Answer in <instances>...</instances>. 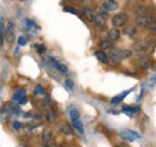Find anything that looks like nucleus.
<instances>
[{
	"label": "nucleus",
	"mask_w": 156,
	"mask_h": 147,
	"mask_svg": "<svg viewBox=\"0 0 156 147\" xmlns=\"http://www.w3.org/2000/svg\"><path fill=\"white\" fill-rule=\"evenodd\" d=\"M47 120L49 121V122H52L53 120H54V114H53V111L49 110L47 112Z\"/></svg>",
	"instance_id": "29"
},
{
	"label": "nucleus",
	"mask_w": 156,
	"mask_h": 147,
	"mask_svg": "<svg viewBox=\"0 0 156 147\" xmlns=\"http://www.w3.org/2000/svg\"><path fill=\"white\" fill-rule=\"evenodd\" d=\"M120 136L124 139V140H126V141H135L136 139H139L140 138V135L136 133V132H133V130H130V129H125V130H122V132H120Z\"/></svg>",
	"instance_id": "5"
},
{
	"label": "nucleus",
	"mask_w": 156,
	"mask_h": 147,
	"mask_svg": "<svg viewBox=\"0 0 156 147\" xmlns=\"http://www.w3.org/2000/svg\"><path fill=\"white\" fill-rule=\"evenodd\" d=\"M131 56H132V50H130V49L120 50V57H121V60H124V59H129V57H131Z\"/></svg>",
	"instance_id": "20"
},
{
	"label": "nucleus",
	"mask_w": 156,
	"mask_h": 147,
	"mask_svg": "<svg viewBox=\"0 0 156 147\" xmlns=\"http://www.w3.org/2000/svg\"><path fill=\"white\" fill-rule=\"evenodd\" d=\"M95 56L98 57V60L101 62V63H105V65H111V62H109V56L107 55L103 50H96L95 53Z\"/></svg>",
	"instance_id": "10"
},
{
	"label": "nucleus",
	"mask_w": 156,
	"mask_h": 147,
	"mask_svg": "<svg viewBox=\"0 0 156 147\" xmlns=\"http://www.w3.org/2000/svg\"><path fill=\"white\" fill-rule=\"evenodd\" d=\"M109 62H112L111 65H118L121 60L120 57V50L119 49H112L111 50V54H109Z\"/></svg>",
	"instance_id": "9"
},
{
	"label": "nucleus",
	"mask_w": 156,
	"mask_h": 147,
	"mask_svg": "<svg viewBox=\"0 0 156 147\" xmlns=\"http://www.w3.org/2000/svg\"><path fill=\"white\" fill-rule=\"evenodd\" d=\"M12 102L13 103H17L20 105H24L27 103V94H25V90L20 89L15 92L13 97H12Z\"/></svg>",
	"instance_id": "4"
},
{
	"label": "nucleus",
	"mask_w": 156,
	"mask_h": 147,
	"mask_svg": "<svg viewBox=\"0 0 156 147\" xmlns=\"http://www.w3.org/2000/svg\"><path fill=\"white\" fill-rule=\"evenodd\" d=\"M64 84H65V87H66L70 92H72L73 90H75V84H73V81H72L71 79H66Z\"/></svg>",
	"instance_id": "23"
},
{
	"label": "nucleus",
	"mask_w": 156,
	"mask_h": 147,
	"mask_svg": "<svg viewBox=\"0 0 156 147\" xmlns=\"http://www.w3.org/2000/svg\"><path fill=\"white\" fill-rule=\"evenodd\" d=\"M66 11H70V12H72V13H75V15H78L77 10H75V9H67Z\"/></svg>",
	"instance_id": "33"
},
{
	"label": "nucleus",
	"mask_w": 156,
	"mask_h": 147,
	"mask_svg": "<svg viewBox=\"0 0 156 147\" xmlns=\"http://www.w3.org/2000/svg\"><path fill=\"white\" fill-rule=\"evenodd\" d=\"M41 140L43 144H48L51 140H52V130L49 128H44L42 130V134H41Z\"/></svg>",
	"instance_id": "11"
},
{
	"label": "nucleus",
	"mask_w": 156,
	"mask_h": 147,
	"mask_svg": "<svg viewBox=\"0 0 156 147\" xmlns=\"http://www.w3.org/2000/svg\"><path fill=\"white\" fill-rule=\"evenodd\" d=\"M145 29L148 30V32H150L153 35H156V20H154L153 23H150Z\"/></svg>",
	"instance_id": "24"
},
{
	"label": "nucleus",
	"mask_w": 156,
	"mask_h": 147,
	"mask_svg": "<svg viewBox=\"0 0 156 147\" xmlns=\"http://www.w3.org/2000/svg\"><path fill=\"white\" fill-rule=\"evenodd\" d=\"M149 48V44H148V42L147 41H142V42H138L135 44V50L137 52H145L147 49Z\"/></svg>",
	"instance_id": "16"
},
{
	"label": "nucleus",
	"mask_w": 156,
	"mask_h": 147,
	"mask_svg": "<svg viewBox=\"0 0 156 147\" xmlns=\"http://www.w3.org/2000/svg\"><path fill=\"white\" fill-rule=\"evenodd\" d=\"M129 20V17L126 13H118L115 16H113L112 18V24L114 28H120V26H124Z\"/></svg>",
	"instance_id": "2"
},
{
	"label": "nucleus",
	"mask_w": 156,
	"mask_h": 147,
	"mask_svg": "<svg viewBox=\"0 0 156 147\" xmlns=\"http://www.w3.org/2000/svg\"><path fill=\"white\" fill-rule=\"evenodd\" d=\"M70 117H71V120H75V118L79 117V112L77 111V109H75V108L70 109Z\"/></svg>",
	"instance_id": "27"
},
{
	"label": "nucleus",
	"mask_w": 156,
	"mask_h": 147,
	"mask_svg": "<svg viewBox=\"0 0 156 147\" xmlns=\"http://www.w3.org/2000/svg\"><path fill=\"white\" fill-rule=\"evenodd\" d=\"M102 6H103V7H105L107 11L112 12V11H115V10H118L119 4H118L115 0H103Z\"/></svg>",
	"instance_id": "8"
},
{
	"label": "nucleus",
	"mask_w": 156,
	"mask_h": 147,
	"mask_svg": "<svg viewBox=\"0 0 156 147\" xmlns=\"http://www.w3.org/2000/svg\"><path fill=\"white\" fill-rule=\"evenodd\" d=\"M96 12H98V15H101V16H103V17H107L108 13H109V11H107L103 6H98V7H96Z\"/></svg>",
	"instance_id": "25"
},
{
	"label": "nucleus",
	"mask_w": 156,
	"mask_h": 147,
	"mask_svg": "<svg viewBox=\"0 0 156 147\" xmlns=\"http://www.w3.org/2000/svg\"><path fill=\"white\" fill-rule=\"evenodd\" d=\"M2 44H4V34L0 31V48H2Z\"/></svg>",
	"instance_id": "31"
},
{
	"label": "nucleus",
	"mask_w": 156,
	"mask_h": 147,
	"mask_svg": "<svg viewBox=\"0 0 156 147\" xmlns=\"http://www.w3.org/2000/svg\"><path fill=\"white\" fill-rule=\"evenodd\" d=\"M13 127H15L16 129H20L22 128V125L18 123V122H15V123H13Z\"/></svg>",
	"instance_id": "32"
},
{
	"label": "nucleus",
	"mask_w": 156,
	"mask_h": 147,
	"mask_svg": "<svg viewBox=\"0 0 156 147\" xmlns=\"http://www.w3.org/2000/svg\"><path fill=\"white\" fill-rule=\"evenodd\" d=\"M34 94H35V96H44V94H46V90H44V87H43L41 84H37V85H36V87H35Z\"/></svg>",
	"instance_id": "19"
},
{
	"label": "nucleus",
	"mask_w": 156,
	"mask_h": 147,
	"mask_svg": "<svg viewBox=\"0 0 156 147\" xmlns=\"http://www.w3.org/2000/svg\"><path fill=\"white\" fill-rule=\"evenodd\" d=\"M4 37H5V39L9 44H13L15 37H16V24L12 19L7 20V25H6V29H5Z\"/></svg>",
	"instance_id": "1"
},
{
	"label": "nucleus",
	"mask_w": 156,
	"mask_h": 147,
	"mask_svg": "<svg viewBox=\"0 0 156 147\" xmlns=\"http://www.w3.org/2000/svg\"><path fill=\"white\" fill-rule=\"evenodd\" d=\"M18 44H20V46H25V44H27V38L24 36H20V38H18Z\"/></svg>",
	"instance_id": "30"
},
{
	"label": "nucleus",
	"mask_w": 156,
	"mask_h": 147,
	"mask_svg": "<svg viewBox=\"0 0 156 147\" xmlns=\"http://www.w3.org/2000/svg\"><path fill=\"white\" fill-rule=\"evenodd\" d=\"M155 19L151 16H148V15H140L138 16L136 19V25L139 28H147L150 23H153Z\"/></svg>",
	"instance_id": "3"
},
{
	"label": "nucleus",
	"mask_w": 156,
	"mask_h": 147,
	"mask_svg": "<svg viewBox=\"0 0 156 147\" xmlns=\"http://www.w3.org/2000/svg\"><path fill=\"white\" fill-rule=\"evenodd\" d=\"M49 61H51V63H52V66H54L57 70H58L60 73L62 74H69V68L64 65V63H60L58 62L55 59H53V57H49Z\"/></svg>",
	"instance_id": "7"
},
{
	"label": "nucleus",
	"mask_w": 156,
	"mask_h": 147,
	"mask_svg": "<svg viewBox=\"0 0 156 147\" xmlns=\"http://www.w3.org/2000/svg\"><path fill=\"white\" fill-rule=\"evenodd\" d=\"M69 1H73V0H69Z\"/></svg>",
	"instance_id": "34"
},
{
	"label": "nucleus",
	"mask_w": 156,
	"mask_h": 147,
	"mask_svg": "<svg viewBox=\"0 0 156 147\" xmlns=\"http://www.w3.org/2000/svg\"><path fill=\"white\" fill-rule=\"evenodd\" d=\"M132 90V89H131ZM131 90H127V91H124V92H121L120 94H118V96H115V97H113L112 99H111V104H113V105H117V104H119L120 102H122V99L130 93V91Z\"/></svg>",
	"instance_id": "13"
},
{
	"label": "nucleus",
	"mask_w": 156,
	"mask_h": 147,
	"mask_svg": "<svg viewBox=\"0 0 156 147\" xmlns=\"http://www.w3.org/2000/svg\"><path fill=\"white\" fill-rule=\"evenodd\" d=\"M82 15L88 19L89 22H93V20H94V17H95V12H94V10L90 9V7H83V9H82Z\"/></svg>",
	"instance_id": "12"
},
{
	"label": "nucleus",
	"mask_w": 156,
	"mask_h": 147,
	"mask_svg": "<svg viewBox=\"0 0 156 147\" xmlns=\"http://www.w3.org/2000/svg\"><path fill=\"white\" fill-rule=\"evenodd\" d=\"M100 47L102 50H107V49H112L113 48V43L111 39H105L100 42Z\"/></svg>",
	"instance_id": "18"
},
{
	"label": "nucleus",
	"mask_w": 156,
	"mask_h": 147,
	"mask_svg": "<svg viewBox=\"0 0 156 147\" xmlns=\"http://www.w3.org/2000/svg\"><path fill=\"white\" fill-rule=\"evenodd\" d=\"M93 22L95 23V25H96L98 28H105V26H106V17H103V16H101V15H95Z\"/></svg>",
	"instance_id": "15"
},
{
	"label": "nucleus",
	"mask_w": 156,
	"mask_h": 147,
	"mask_svg": "<svg viewBox=\"0 0 156 147\" xmlns=\"http://www.w3.org/2000/svg\"><path fill=\"white\" fill-rule=\"evenodd\" d=\"M35 49L39 52V54H43V53L46 52V47H44L43 44H36V46H35Z\"/></svg>",
	"instance_id": "28"
},
{
	"label": "nucleus",
	"mask_w": 156,
	"mask_h": 147,
	"mask_svg": "<svg viewBox=\"0 0 156 147\" xmlns=\"http://www.w3.org/2000/svg\"><path fill=\"white\" fill-rule=\"evenodd\" d=\"M61 130L66 134V135H72V128L69 126V125H62V127H61Z\"/></svg>",
	"instance_id": "26"
},
{
	"label": "nucleus",
	"mask_w": 156,
	"mask_h": 147,
	"mask_svg": "<svg viewBox=\"0 0 156 147\" xmlns=\"http://www.w3.org/2000/svg\"><path fill=\"white\" fill-rule=\"evenodd\" d=\"M136 12L138 13V16H140V15H147L149 12V10H148V7H145L143 5H138L136 9Z\"/></svg>",
	"instance_id": "21"
},
{
	"label": "nucleus",
	"mask_w": 156,
	"mask_h": 147,
	"mask_svg": "<svg viewBox=\"0 0 156 147\" xmlns=\"http://www.w3.org/2000/svg\"><path fill=\"white\" fill-rule=\"evenodd\" d=\"M136 63L140 70H148V68H150V66H151V60L147 55H140L137 59Z\"/></svg>",
	"instance_id": "6"
},
{
	"label": "nucleus",
	"mask_w": 156,
	"mask_h": 147,
	"mask_svg": "<svg viewBox=\"0 0 156 147\" xmlns=\"http://www.w3.org/2000/svg\"><path fill=\"white\" fill-rule=\"evenodd\" d=\"M72 125H73V127L77 129L80 134L84 133V127H83V123H82V121L79 120V117H78V118H75V120H72Z\"/></svg>",
	"instance_id": "17"
},
{
	"label": "nucleus",
	"mask_w": 156,
	"mask_h": 147,
	"mask_svg": "<svg viewBox=\"0 0 156 147\" xmlns=\"http://www.w3.org/2000/svg\"><path fill=\"white\" fill-rule=\"evenodd\" d=\"M125 32H126L130 37L137 36V30H136V28H133V26H127V28L125 29Z\"/></svg>",
	"instance_id": "22"
},
{
	"label": "nucleus",
	"mask_w": 156,
	"mask_h": 147,
	"mask_svg": "<svg viewBox=\"0 0 156 147\" xmlns=\"http://www.w3.org/2000/svg\"><path fill=\"white\" fill-rule=\"evenodd\" d=\"M121 36V32H120V30L118 29V28H113V29H111L109 31H108V38L112 41V42H114V41H118L119 38Z\"/></svg>",
	"instance_id": "14"
}]
</instances>
